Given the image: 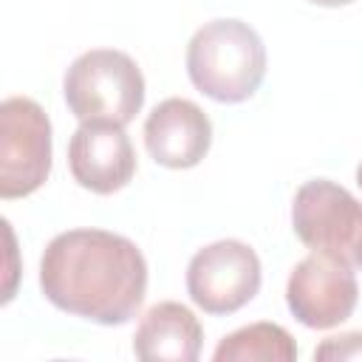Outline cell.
<instances>
[{
  "label": "cell",
  "mask_w": 362,
  "mask_h": 362,
  "mask_svg": "<svg viewBox=\"0 0 362 362\" xmlns=\"http://www.w3.org/2000/svg\"><path fill=\"white\" fill-rule=\"evenodd\" d=\"M40 288L65 314L99 322H130L147 294L141 249L107 229H68L51 238L40 260Z\"/></svg>",
  "instance_id": "obj_1"
},
{
  "label": "cell",
  "mask_w": 362,
  "mask_h": 362,
  "mask_svg": "<svg viewBox=\"0 0 362 362\" xmlns=\"http://www.w3.org/2000/svg\"><path fill=\"white\" fill-rule=\"evenodd\" d=\"M187 74L195 90L215 102H246L266 76V45L243 20H209L187 45Z\"/></svg>",
  "instance_id": "obj_2"
},
{
  "label": "cell",
  "mask_w": 362,
  "mask_h": 362,
  "mask_svg": "<svg viewBox=\"0 0 362 362\" xmlns=\"http://www.w3.org/2000/svg\"><path fill=\"white\" fill-rule=\"evenodd\" d=\"M62 93L79 122H113L124 127L144 105V76L130 54L90 48L68 65Z\"/></svg>",
  "instance_id": "obj_3"
},
{
  "label": "cell",
  "mask_w": 362,
  "mask_h": 362,
  "mask_svg": "<svg viewBox=\"0 0 362 362\" xmlns=\"http://www.w3.org/2000/svg\"><path fill=\"white\" fill-rule=\"evenodd\" d=\"M291 226L308 249L362 269V201L345 187L328 178L305 181L294 192Z\"/></svg>",
  "instance_id": "obj_4"
},
{
  "label": "cell",
  "mask_w": 362,
  "mask_h": 362,
  "mask_svg": "<svg viewBox=\"0 0 362 362\" xmlns=\"http://www.w3.org/2000/svg\"><path fill=\"white\" fill-rule=\"evenodd\" d=\"M51 173V122L28 96L0 105V195L6 201L37 192Z\"/></svg>",
  "instance_id": "obj_5"
},
{
  "label": "cell",
  "mask_w": 362,
  "mask_h": 362,
  "mask_svg": "<svg viewBox=\"0 0 362 362\" xmlns=\"http://www.w3.org/2000/svg\"><path fill=\"white\" fill-rule=\"evenodd\" d=\"M260 257L243 240H215L198 249L187 266L189 300L212 317L240 311L260 291Z\"/></svg>",
  "instance_id": "obj_6"
},
{
  "label": "cell",
  "mask_w": 362,
  "mask_h": 362,
  "mask_svg": "<svg viewBox=\"0 0 362 362\" xmlns=\"http://www.w3.org/2000/svg\"><path fill=\"white\" fill-rule=\"evenodd\" d=\"M359 300V283L351 266L342 260L314 252L303 257L286 283V303L297 322L305 328H334L345 322Z\"/></svg>",
  "instance_id": "obj_7"
},
{
  "label": "cell",
  "mask_w": 362,
  "mask_h": 362,
  "mask_svg": "<svg viewBox=\"0 0 362 362\" xmlns=\"http://www.w3.org/2000/svg\"><path fill=\"white\" fill-rule=\"evenodd\" d=\"M68 167L82 189L113 195L130 184L136 173V150L122 124L79 122L68 141Z\"/></svg>",
  "instance_id": "obj_8"
},
{
  "label": "cell",
  "mask_w": 362,
  "mask_h": 362,
  "mask_svg": "<svg viewBox=\"0 0 362 362\" xmlns=\"http://www.w3.org/2000/svg\"><path fill=\"white\" fill-rule=\"evenodd\" d=\"M144 147L156 164L189 170L201 164L212 147V122L195 102L170 96L150 110L144 122Z\"/></svg>",
  "instance_id": "obj_9"
},
{
  "label": "cell",
  "mask_w": 362,
  "mask_h": 362,
  "mask_svg": "<svg viewBox=\"0 0 362 362\" xmlns=\"http://www.w3.org/2000/svg\"><path fill=\"white\" fill-rule=\"evenodd\" d=\"M201 342L204 328L198 317L187 305L164 300L141 317L133 334V354L144 362H195Z\"/></svg>",
  "instance_id": "obj_10"
},
{
  "label": "cell",
  "mask_w": 362,
  "mask_h": 362,
  "mask_svg": "<svg viewBox=\"0 0 362 362\" xmlns=\"http://www.w3.org/2000/svg\"><path fill=\"white\" fill-rule=\"evenodd\" d=\"M212 356L215 362H291L297 359V345L283 325L252 322L223 337Z\"/></svg>",
  "instance_id": "obj_11"
},
{
  "label": "cell",
  "mask_w": 362,
  "mask_h": 362,
  "mask_svg": "<svg viewBox=\"0 0 362 362\" xmlns=\"http://www.w3.org/2000/svg\"><path fill=\"white\" fill-rule=\"evenodd\" d=\"M317 359H362V331H348L339 337H328L317 351Z\"/></svg>",
  "instance_id": "obj_12"
},
{
  "label": "cell",
  "mask_w": 362,
  "mask_h": 362,
  "mask_svg": "<svg viewBox=\"0 0 362 362\" xmlns=\"http://www.w3.org/2000/svg\"><path fill=\"white\" fill-rule=\"evenodd\" d=\"M314 6H325V8H337V6H351L354 0H308Z\"/></svg>",
  "instance_id": "obj_13"
},
{
  "label": "cell",
  "mask_w": 362,
  "mask_h": 362,
  "mask_svg": "<svg viewBox=\"0 0 362 362\" xmlns=\"http://www.w3.org/2000/svg\"><path fill=\"white\" fill-rule=\"evenodd\" d=\"M356 184L362 187V161H359V167H356Z\"/></svg>",
  "instance_id": "obj_14"
}]
</instances>
